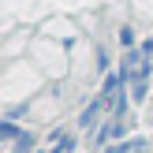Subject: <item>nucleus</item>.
Listing matches in <instances>:
<instances>
[{
    "instance_id": "nucleus-1",
    "label": "nucleus",
    "mask_w": 153,
    "mask_h": 153,
    "mask_svg": "<svg viewBox=\"0 0 153 153\" xmlns=\"http://www.w3.org/2000/svg\"><path fill=\"white\" fill-rule=\"evenodd\" d=\"M108 108V97H94V101L86 105V108H82V116H79V127L82 131H97V123H101V112Z\"/></svg>"
},
{
    "instance_id": "nucleus-2",
    "label": "nucleus",
    "mask_w": 153,
    "mask_h": 153,
    "mask_svg": "<svg viewBox=\"0 0 153 153\" xmlns=\"http://www.w3.org/2000/svg\"><path fill=\"white\" fill-rule=\"evenodd\" d=\"M0 138H7V142H11V138H19V127H15L11 120H4V123H0Z\"/></svg>"
}]
</instances>
